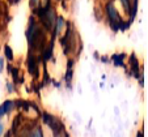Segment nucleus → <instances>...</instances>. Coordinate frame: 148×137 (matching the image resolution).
Segmentation results:
<instances>
[{
    "mask_svg": "<svg viewBox=\"0 0 148 137\" xmlns=\"http://www.w3.org/2000/svg\"><path fill=\"white\" fill-rule=\"evenodd\" d=\"M106 11H108V14H109L110 20H112V22H115V24H121V22H122V21H121L119 14H118L117 9L114 8V5H113V4H108Z\"/></svg>",
    "mask_w": 148,
    "mask_h": 137,
    "instance_id": "obj_1",
    "label": "nucleus"
},
{
    "mask_svg": "<svg viewBox=\"0 0 148 137\" xmlns=\"http://www.w3.org/2000/svg\"><path fill=\"white\" fill-rule=\"evenodd\" d=\"M12 106H13V102H12V101L4 102L3 106L0 107V116H1V115H4V114H7L8 111H11V110H12Z\"/></svg>",
    "mask_w": 148,
    "mask_h": 137,
    "instance_id": "obj_2",
    "label": "nucleus"
},
{
    "mask_svg": "<svg viewBox=\"0 0 148 137\" xmlns=\"http://www.w3.org/2000/svg\"><path fill=\"white\" fill-rule=\"evenodd\" d=\"M29 71H30L32 73H34V76H37V64H36V60H34L33 56H30L29 58Z\"/></svg>",
    "mask_w": 148,
    "mask_h": 137,
    "instance_id": "obj_3",
    "label": "nucleus"
},
{
    "mask_svg": "<svg viewBox=\"0 0 148 137\" xmlns=\"http://www.w3.org/2000/svg\"><path fill=\"white\" fill-rule=\"evenodd\" d=\"M130 60H131V67H132V72H134V76H135V77H138V75H139V73H138V62H136V59H135V56L132 55Z\"/></svg>",
    "mask_w": 148,
    "mask_h": 137,
    "instance_id": "obj_4",
    "label": "nucleus"
},
{
    "mask_svg": "<svg viewBox=\"0 0 148 137\" xmlns=\"http://www.w3.org/2000/svg\"><path fill=\"white\" fill-rule=\"evenodd\" d=\"M122 59H123V55H114L113 56V60H114L115 65H122Z\"/></svg>",
    "mask_w": 148,
    "mask_h": 137,
    "instance_id": "obj_5",
    "label": "nucleus"
},
{
    "mask_svg": "<svg viewBox=\"0 0 148 137\" xmlns=\"http://www.w3.org/2000/svg\"><path fill=\"white\" fill-rule=\"evenodd\" d=\"M5 56L8 60H13V54H12V48L9 46H5Z\"/></svg>",
    "mask_w": 148,
    "mask_h": 137,
    "instance_id": "obj_6",
    "label": "nucleus"
},
{
    "mask_svg": "<svg viewBox=\"0 0 148 137\" xmlns=\"http://www.w3.org/2000/svg\"><path fill=\"white\" fill-rule=\"evenodd\" d=\"M30 137H43V133H42V129L41 128H37L36 131L32 133Z\"/></svg>",
    "mask_w": 148,
    "mask_h": 137,
    "instance_id": "obj_7",
    "label": "nucleus"
},
{
    "mask_svg": "<svg viewBox=\"0 0 148 137\" xmlns=\"http://www.w3.org/2000/svg\"><path fill=\"white\" fill-rule=\"evenodd\" d=\"M56 24H58V26H56V33H59V30H60L62 26H63V24H64V20L62 18V17H59V18H58V22H56Z\"/></svg>",
    "mask_w": 148,
    "mask_h": 137,
    "instance_id": "obj_8",
    "label": "nucleus"
},
{
    "mask_svg": "<svg viewBox=\"0 0 148 137\" xmlns=\"http://www.w3.org/2000/svg\"><path fill=\"white\" fill-rule=\"evenodd\" d=\"M7 89H8L9 92H13V86H12V84H8V86H7Z\"/></svg>",
    "mask_w": 148,
    "mask_h": 137,
    "instance_id": "obj_9",
    "label": "nucleus"
},
{
    "mask_svg": "<svg viewBox=\"0 0 148 137\" xmlns=\"http://www.w3.org/2000/svg\"><path fill=\"white\" fill-rule=\"evenodd\" d=\"M3 69V58H0V72Z\"/></svg>",
    "mask_w": 148,
    "mask_h": 137,
    "instance_id": "obj_10",
    "label": "nucleus"
},
{
    "mask_svg": "<svg viewBox=\"0 0 148 137\" xmlns=\"http://www.w3.org/2000/svg\"><path fill=\"white\" fill-rule=\"evenodd\" d=\"M3 131H4V127H3V124H0V136H1V133H3Z\"/></svg>",
    "mask_w": 148,
    "mask_h": 137,
    "instance_id": "obj_11",
    "label": "nucleus"
},
{
    "mask_svg": "<svg viewBox=\"0 0 148 137\" xmlns=\"http://www.w3.org/2000/svg\"><path fill=\"white\" fill-rule=\"evenodd\" d=\"M37 1H38V0H32V5H36Z\"/></svg>",
    "mask_w": 148,
    "mask_h": 137,
    "instance_id": "obj_12",
    "label": "nucleus"
},
{
    "mask_svg": "<svg viewBox=\"0 0 148 137\" xmlns=\"http://www.w3.org/2000/svg\"><path fill=\"white\" fill-rule=\"evenodd\" d=\"M138 137H143V133H142V132H139V133H138Z\"/></svg>",
    "mask_w": 148,
    "mask_h": 137,
    "instance_id": "obj_13",
    "label": "nucleus"
},
{
    "mask_svg": "<svg viewBox=\"0 0 148 137\" xmlns=\"http://www.w3.org/2000/svg\"><path fill=\"white\" fill-rule=\"evenodd\" d=\"M16 1H17V0H14V3H16Z\"/></svg>",
    "mask_w": 148,
    "mask_h": 137,
    "instance_id": "obj_14",
    "label": "nucleus"
}]
</instances>
